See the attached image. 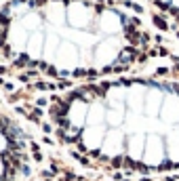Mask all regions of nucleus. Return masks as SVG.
<instances>
[{
    "label": "nucleus",
    "mask_w": 179,
    "mask_h": 181,
    "mask_svg": "<svg viewBox=\"0 0 179 181\" xmlns=\"http://www.w3.org/2000/svg\"><path fill=\"white\" fill-rule=\"evenodd\" d=\"M36 171V145L13 114L0 107V181H23Z\"/></svg>",
    "instance_id": "7ed1b4c3"
},
{
    "label": "nucleus",
    "mask_w": 179,
    "mask_h": 181,
    "mask_svg": "<svg viewBox=\"0 0 179 181\" xmlns=\"http://www.w3.org/2000/svg\"><path fill=\"white\" fill-rule=\"evenodd\" d=\"M53 139L78 164L154 177L179 171V82L122 74L76 84L44 101Z\"/></svg>",
    "instance_id": "f257e3e1"
},
{
    "label": "nucleus",
    "mask_w": 179,
    "mask_h": 181,
    "mask_svg": "<svg viewBox=\"0 0 179 181\" xmlns=\"http://www.w3.org/2000/svg\"><path fill=\"white\" fill-rule=\"evenodd\" d=\"M141 17L112 0H4L0 61L55 80L122 76L158 55Z\"/></svg>",
    "instance_id": "f03ea898"
}]
</instances>
